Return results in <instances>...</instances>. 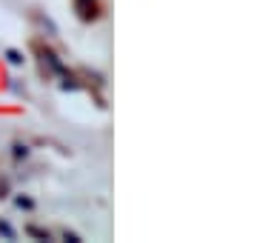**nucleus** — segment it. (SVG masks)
<instances>
[{"mask_svg":"<svg viewBox=\"0 0 257 243\" xmlns=\"http://www.w3.org/2000/svg\"><path fill=\"white\" fill-rule=\"evenodd\" d=\"M9 60H12V63H20V60H23V57H20L18 52H9Z\"/></svg>","mask_w":257,"mask_h":243,"instance_id":"f257e3e1","label":"nucleus"}]
</instances>
